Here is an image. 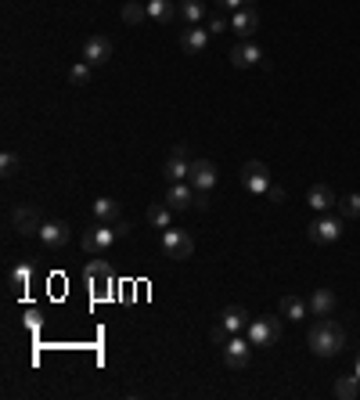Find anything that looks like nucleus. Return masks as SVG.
Masks as SVG:
<instances>
[{
    "label": "nucleus",
    "instance_id": "obj_4",
    "mask_svg": "<svg viewBox=\"0 0 360 400\" xmlns=\"http://www.w3.org/2000/svg\"><path fill=\"white\" fill-rule=\"evenodd\" d=\"M162 252L169 260H187L195 252V238L187 231H177V227H166L162 231Z\"/></svg>",
    "mask_w": 360,
    "mask_h": 400
},
{
    "label": "nucleus",
    "instance_id": "obj_11",
    "mask_svg": "<svg viewBox=\"0 0 360 400\" xmlns=\"http://www.w3.org/2000/svg\"><path fill=\"white\" fill-rule=\"evenodd\" d=\"M187 184H191L195 192H213V184H217V166L209 162V159H195V162H191V177H187Z\"/></svg>",
    "mask_w": 360,
    "mask_h": 400
},
{
    "label": "nucleus",
    "instance_id": "obj_12",
    "mask_svg": "<svg viewBox=\"0 0 360 400\" xmlns=\"http://www.w3.org/2000/svg\"><path fill=\"white\" fill-rule=\"evenodd\" d=\"M112 58V40L109 36H91L87 44H83V61H87V66H104V61Z\"/></svg>",
    "mask_w": 360,
    "mask_h": 400
},
{
    "label": "nucleus",
    "instance_id": "obj_35",
    "mask_svg": "<svg viewBox=\"0 0 360 400\" xmlns=\"http://www.w3.org/2000/svg\"><path fill=\"white\" fill-rule=\"evenodd\" d=\"M116 235H119V238H130V235H134V227L126 224V220H119V224H116Z\"/></svg>",
    "mask_w": 360,
    "mask_h": 400
},
{
    "label": "nucleus",
    "instance_id": "obj_28",
    "mask_svg": "<svg viewBox=\"0 0 360 400\" xmlns=\"http://www.w3.org/2000/svg\"><path fill=\"white\" fill-rule=\"evenodd\" d=\"M69 79H72V87H87V83L94 79V66H87V61H76L72 72H69Z\"/></svg>",
    "mask_w": 360,
    "mask_h": 400
},
{
    "label": "nucleus",
    "instance_id": "obj_24",
    "mask_svg": "<svg viewBox=\"0 0 360 400\" xmlns=\"http://www.w3.org/2000/svg\"><path fill=\"white\" fill-rule=\"evenodd\" d=\"M180 15V8H173L169 0H148V18H155V22H173V18Z\"/></svg>",
    "mask_w": 360,
    "mask_h": 400
},
{
    "label": "nucleus",
    "instance_id": "obj_37",
    "mask_svg": "<svg viewBox=\"0 0 360 400\" xmlns=\"http://www.w3.org/2000/svg\"><path fill=\"white\" fill-rule=\"evenodd\" d=\"M353 375L360 378V353H357V361H353Z\"/></svg>",
    "mask_w": 360,
    "mask_h": 400
},
{
    "label": "nucleus",
    "instance_id": "obj_15",
    "mask_svg": "<svg viewBox=\"0 0 360 400\" xmlns=\"http://www.w3.org/2000/svg\"><path fill=\"white\" fill-rule=\"evenodd\" d=\"M209 29H202V26H187L184 33H180V51L184 54H202L205 47H209Z\"/></svg>",
    "mask_w": 360,
    "mask_h": 400
},
{
    "label": "nucleus",
    "instance_id": "obj_20",
    "mask_svg": "<svg viewBox=\"0 0 360 400\" xmlns=\"http://www.w3.org/2000/svg\"><path fill=\"white\" fill-rule=\"evenodd\" d=\"M310 314V303L303 300V296H281V318H288V321H303Z\"/></svg>",
    "mask_w": 360,
    "mask_h": 400
},
{
    "label": "nucleus",
    "instance_id": "obj_3",
    "mask_svg": "<svg viewBox=\"0 0 360 400\" xmlns=\"http://www.w3.org/2000/svg\"><path fill=\"white\" fill-rule=\"evenodd\" d=\"M238 177H242V187L249 195H267L270 192V170H267V162H260V159H249Z\"/></svg>",
    "mask_w": 360,
    "mask_h": 400
},
{
    "label": "nucleus",
    "instance_id": "obj_14",
    "mask_svg": "<svg viewBox=\"0 0 360 400\" xmlns=\"http://www.w3.org/2000/svg\"><path fill=\"white\" fill-rule=\"evenodd\" d=\"M230 29H235L242 40H252V36H256V29H260V15H256V8H242V11L230 15Z\"/></svg>",
    "mask_w": 360,
    "mask_h": 400
},
{
    "label": "nucleus",
    "instance_id": "obj_36",
    "mask_svg": "<svg viewBox=\"0 0 360 400\" xmlns=\"http://www.w3.org/2000/svg\"><path fill=\"white\" fill-rule=\"evenodd\" d=\"M267 199H270V202H285V187H274V184H270V192H267Z\"/></svg>",
    "mask_w": 360,
    "mask_h": 400
},
{
    "label": "nucleus",
    "instance_id": "obj_6",
    "mask_svg": "<svg viewBox=\"0 0 360 400\" xmlns=\"http://www.w3.org/2000/svg\"><path fill=\"white\" fill-rule=\"evenodd\" d=\"M83 282H87V285L94 289V296L101 300V296H104V289H112V267L94 256L87 267H83Z\"/></svg>",
    "mask_w": 360,
    "mask_h": 400
},
{
    "label": "nucleus",
    "instance_id": "obj_23",
    "mask_svg": "<svg viewBox=\"0 0 360 400\" xmlns=\"http://www.w3.org/2000/svg\"><path fill=\"white\" fill-rule=\"evenodd\" d=\"M29 282H33V267H29V263L15 267L11 275H8V289H11V296H22V292L29 289Z\"/></svg>",
    "mask_w": 360,
    "mask_h": 400
},
{
    "label": "nucleus",
    "instance_id": "obj_26",
    "mask_svg": "<svg viewBox=\"0 0 360 400\" xmlns=\"http://www.w3.org/2000/svg\"><path fill=\"white\" fill-rule=\"evenodd\" d=\"M335 397L338 400H357L360 397V378L357 375H338L335 378Z\"/></svg>",
    "mask_w": 360,
    "mask_h": 400
},
{
    "label": "nucleus",
    "instance_id": "obj_33",
    "mask_svg": "<svg viewBox=\"0 0 360 400\" xmlns=\"http://www.w3.org/2000/svg\"><path fill=\"white\" fill-rule=\"evenodd\" d=\"M224 29H230V18H227V15L209 18V33H224Z\"/></svg>",
    "mask_w": 360,
    "mask_h": 400
},
{
    "label": "nucleus",
    "instance_id": "obj_32",
    "mask_svg": "<svg viewBox=\"0 0 360 400\" xmlns=\"http://www.w3.org/2000/svg\"><path fill=\"white\" fill-rule=\"evenodd\" d=\"M209 339H213V343H217V346H224V343H227V339H230V328H227V325H224V321H220V325H217V328H213V332H209Z\"/></svg>",
    "mask_w": 360,
    "mask_h": 400
},
{
    "label": "nucleus",
    "instance_id": "obj_21",
    "mask_svg": "<svg viewBox=\"0 0 360 400\" xmlns=\"http://www.w3.org/2000/svg\"><path fill=\"white\" fill-rule=\"evenodd\" d=\"M220 321L230 328V335H238V332H245V328H249V314H245V307H224Z\"/></svg>",
    "mask_w": 360,
    "mask_h": 400
},
{
    "label": "nucleus",
    "instance_id": "obj_27",
    "mask_svg": "<svg viewBox=\"0 0 360 400\" xmlns=\"http://www.w3.org/2000/svg\"><path fill=\"white\" fill-rule=\"evenodd\" d=\"M94 217H97L101 224L119 220V202H116V199H97V202H94Z\"/></svg>",
    "mask_w": 360,
    "mask_h": 400
},
{
    "label": "nucleus",
    "instance_id": "obj_10",
    "mask_svg": "<svg viewBox=\"0 0 360 400\" xmlns=\"http://www.w3.org/2000/svg\"><path fill=\"white\" fill-rule=\"evenodd\" d=\"M36 238L44 242L47 249H61V245H69L72 231H69L65 220H44V227H40V235H36Z\"/></svg>",
    "mask_w": 360,
    "mask_h": 400
},
{
    "label": "nucleus",
    "instance_id": "obj_22",
    "mask_svg": "<svg viewBox=\"0 0 360 400\" xmlns=\"http://www.w3.org/2000/svg\"><path fill=\"white\" fill-rule=\"evenodd\" d=\"M177 8H180V18H184L187 26H198L202 18L209 15V8H205V0H180Z\"/></svg>",
    "mask_w": 360,
    "mask_h": 400
},
{
    "label": "nucleus",
    "instance_id": "obj_7",
    "mask_svg": "<svg viewBox=\"0 0 360 400\" xmlns=\"http://www.w3.org/2000/svg\"><path fill=\"white\" fill-rule=\"evenodd\" d=\"M306 235H310L313 245H331V242H338V235H343V220L338 217H321V220H313L306 227Z\"/></svg>",
    "mask_w": 360,
    "mask_h": 400
},
{
    "label": "nucleus",
    "instance_id": "obj_17",
    "mask_svg": "<svg viewBox=\"0 0 360 400\" xmlns=\"http://www.w3.org/2000/svg\"><path fill=\"white\" fill-rule=\"evenodd\" d=\"M263 54H260V47L252 44V40H242L238 47H230V66L235 69H249V66H256Z\"/></svg>",
    "mask_w": 360,
    "mask_h": 400
},
{
    "label": "nucleus",
    "instance_id": "obj_16",
    "mask_svg": "<svg viewBox=\"0 0 360 400\" xmlns=\"http://www.w3.org/2000/svg\"><path fill=\"white\" fill-rule=\"evenodd\" d=\"M306 303H310V314H313V318H331V310L338 307V300H335L331 289H313Z\"/></svg>",
    "mask_w": 360,
    "mask_h": 400
},
{
    "label": "nucleus",
    "instance_id": "obj_19",
    "mask_svg": "<svg viewBox=\"0 0 360 400\" xmlns=\"http://www.w3.org/2000/svg\"><path fill=\"white\" fill-rule=\"evenodd\" d=\"M306 202H310V209H317V213H328V209L338 202V195L331 192L328 184H313L310 192H306Z\"/></svg>",
    "mask_w": 360,
    "mask_h": 400
},
{
    "label": "nucleus",
    "instance_id": "obj_2",
    "mask_svg": "<svg viewBox=\"0 0 360 400\" xmlns=\"http://www.w3.org/2000/svg\"><path fill=\"white\" fill-rule=\"evenodd\" d=\"M116 227L112 224H94V227H87V231H83V235H79V245H83V252H87V256H101V252H109L112 245H116Z\"/></svg>",
    "mask_w": 360,
    "mask_h": 400
},
{
    "label": "nucleus",
    "instance_id": "obj_8",
    "mask_svg": "<svg viewBox=\"0 0 360 400\" xmlns=\"http://www.w3.org/2000/svg\"><path fill=\"white\" fill-rule=\"evenodd\" d=\"M249 353H252V343L242 339V335H230L224 343V364L230 371H242V368H249Z\"/></svg>",
    "mask_w": 360,
    "mask_h": 400
},
{
    "label": "nucleus",
    "instance_id": "obj_30",
    "mask_svg": "<svg viewBox=\"0 0 360 400\" xmlns=\"http://www.w3.org/2000/svg\"><path fill=\"white\" fill-rule=\"evenodd\" d=\"M144 18H148V8H141L137 0H130V4L123 8V22H126V26H141Z\"/></svg>",
    "mask_w": 360,
    "mask_h": 400
},
{
    "label": "nucleus",
    "instance_id": "obj_29",
    "mask_svg": "<svg viewBox=\"0 0 360 400\" xmlns=\"http://www.w3.org/2000/svg\"><path fill=\"white\" fill-rule=\"evenodd\" d=\"M338 213L350 217V220H357V217H360V195H357V192H350V195L338 199Z\"/></svg>",
    "mask_w": 360,
    "mask_h": 400
},
{
    "label": "nucleus",
    "instance_id": "obj_34",
    "mask_svg": "<svg viewBox=\"0 0 360 400\" xmlns=\"http://www.w3.org/2000/svg\"><path fill=\"white\" fill-rule=\"evenodd\" d=\"M227 11H242V8H252V0H220Z\"/></svg>",
    "mask_w": 360,
    "mask_h": 400
},
{
    "label": "nucleus",
    "instance_id": "obj_5",
    "mask_svg": "<svg viewBox=\"0 0 360 400\" xmlns=\"http://www.w3.org/2000/svg\"><path fill=\"white\" fill-rule=\"evenodd\" d=\"M245 335H249L252 346H270L281 335V318H256V321H249Z\"/></svg>",
    "mask_w": 360,
    "mask_h": 400
},
{
    "label": "nucleus",
    "instance_id": "obj_25",
    "mask_svg": "<svg viewBox=\"0 0 360 400\" xmlns=\"http://www.w3.org/2000/svg\"><path fill=\"white\" fill-rule=\"evenodd\" d=\"M173 213H177V209L169 206V202H155L152 209H148V224L159 227V231H166V227H169V220H173Z\"/></svg>",
    "mask_w": 360,
    "mask_h": 400
},
{
    "label": "nucleus",
    "instance_id": "obj_18",
    "mask_svg": "<svg viewBox=\"0 0 360 400\" xmlns=\"http://www.w3.org/2000/svg\"><path fill=\"white\" fill-rule=\"evenodd\" d=\"M166 202L173 206L177 213H180V209H191V206H195V187L187 184V180H180V184H169V192H166Z\"/></svg>",
    "mask_w": 360,
    "mask_h": 400
},
{
    "label": "nucleus",
    "instance_id": "obj_31",
    "mask_svg": "<svg viewBox=\"0 0 360 400\" xmlns=\"http://www.w3.org/2000/svg\"><path fill=\"white\" fill-rule=\"evenodd\" d=\"M0 170H4V177H11V174L18 170V155H15V152H4V155H0Z\"/></svg>",
    "mask_w": 360,
    "mask_h": 400
},
{
    "label": "nucleus",
    "instance_id": "obj_13",
    "mask_svg": "<svg viewBox=\"0 0 360 400\" xmlns=\"http://www.w3.org/2000/svg\"><path fill=\"white\" fill-rule=\"evenodd\" d=\"M11 220H15V231H18V235H22V238H33V235H40V227H44V220H40V213H36L33 206H18Z\"/></svg>",
    "mask_w": 360,
    "mask_h": 400
},
{
    "label": "nucleus",
    "instance_id": "obj_1",
    "mask_svg": "<svg viewBox=\"0 0 360 400\" xmlns=\"http://www.w3.org/2000/svg\"><path fill=\"white\" fill-rule=\"evenodd\" d=\"M306 343H310V350L317 357H335V353H343V346H346V332H343V325L331 321V318H317V325L306 335Z\"/></svg>",
    "mask_w": 360,
    "mask_h": 400
},
{
    "label": "nucleus",
    "instance_id": "obj_9",
    "mask_svg": "<svg viewBox=\"0 0 360 400\" xmlns=\"http://www.w3.org/2000/svg\"><path fill=\"white\" fill-rule=\"evenodd\" d=\"M162 174H166L169 184H180V180L191 177V159H187V148H184V144H177V148L169 152V159H166V166H162Z\"/></svg>",
    "mask_w": 360,
    "mask_h": 400
}]
</instances>
